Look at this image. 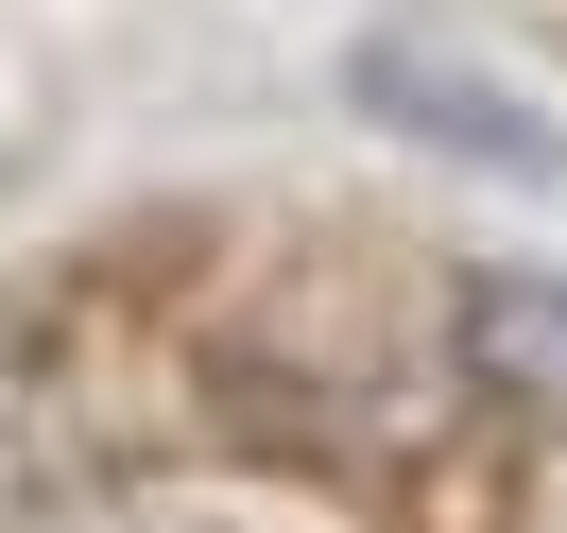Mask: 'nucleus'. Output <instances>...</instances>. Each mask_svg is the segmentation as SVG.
<instances>
[{
  "mask_svg": "<svg viewBox=\"0 0 567 533\" xmlns=\"http://www.w3.org/2000/svg\"><path fill=\"white\" fill-rule=\"evenodd\" d=\"M447 361L516 430H567V276H464L447 293Z\"/></svg>",
  "mask_w": 567,
  "mask_h": 533,
  "instance_id": "obj_1",
  "label": "nucleus"
},
{
  "mask_svg": "<svg viewBox=\"0 0 567 533\" xmlns=\"http://www.w3.org/2000/svg\"><path fill=\"white\" fill-rule=\"evenodd\" d=\"M138 533H258V516H138Z\"/></svg>",
  "mask_w": 567,
  "mask_h": 533,
  "instance_id": "obj_2",
  "label": "nucleus"
}]
</instances>
